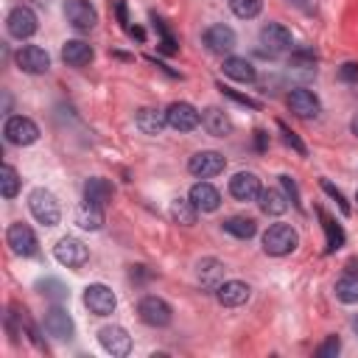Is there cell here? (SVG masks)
Segmentation results:
<instances>
[{
  "label": "cell",
  "mask_w": 358,
  "mask_h": 358,
  "mask_svg": "<svg viewBox=\"0 0 358 358\" xmlns=\"http://www.w3.org/2000/svg\"><path fill=\"white\" fill-rule=\"evenodd\" d=\"M296 246H299V235H296V229L288 227V224H271V227L263 232V252H266V255L282 257V255H291Z\"/></svg>",
  "instance_id": "1"
},
{
  "label": "cell",
  "mask_w": 358,
  "mask_h": 358,
  "mask_svg": "<svg viewBox=\"0 0 358 358\" xmlns=\"http://www.w3.org/2000/svg\"><path fill=\"white\" fill-rule=\"evenodd\" d=\"M28 210H31V215H34L39 224H45V227H56V224L62 221V207H59L56 196H53L50 190H45V187L31 190V196H28Z\"/></svg>",
  "instance_id": "2"
},
{
  "label": "cell",
  "mask_w": 358,
  "mask_h": 358,
  "mask_svg": "<svg viewBox=\"0 0 358 358\" xmlns=\"http://www.w3.org/2000/svg\"><path fill=\"white\" fill-rule=\"evenodd\" d=\"M3 134L11 145H31L39 140V126L31 120V117H22V115H14L6 120L3 126Z\"/></svg>",
  "instance_id": "3"
},
{
  "label": "cell",
  "mask_w": 358,
  "mask_h": 358,
  "mask_svg": "<svg viewBox=\"0 0 358 358\" xmlns=\"http://www.w3.org/2000/svg\"><path fill=\"white\" fill-rule=\"evenodd\" d=\"M137 316L148 327H165V324H171V316L173 313H171V305L165 299H159V296H143L140 305H137Z\"/></svg>",
  "instance_id": "4"
},
{
  "label": "cell",
  "mask_w": 358,
  "mask_h": 358,
  "mask_svg": "<svg viewBox=\"0 0 358 358\" xmlns=\"http://www.w3.org/2000/svg\"><path fill=\"white\" fill-rule=\"evenodd\" d=\"M64 20L76 28V31H92L98 22V11L90 0H64Z\"/></svg>",
  "instance_id": "5"
},
{
  "label": "cell",
  "mask_w": 358,
  "mask_h": 358,
  "mask_svg": "<svg viewBox=\"0 0 358 358\" xmlns=\"http://www.w3.org/2000/svg\"><path fill=\"white\" fill-rule=\"evenodd\" d=\"M36 28H39V20H36V14H34L28 6H17V8H11L8 17H6V31H8L14 39H28V36L36 34Z\"/></svg>",
  "instance_id": "6"
},
{
  "label": "cell",
  "mask_w": 358,
  "mask_h": 358,
  "mask_svg": "<svg viewBox=\"0 0 358 358\" xmlns=\"http://www.w3.org/2000/svg\"><path fill=\"white\" fill-rule=\"evenodd\" d=\"M84 305L90 308V313L95 316H109L117 308V296L112 294V288H106L103 282H92L84 288Z\"/></svg>",
  "instance_id": "7"
},
{
  "label": "cell",
  "mask_w": 358,
  "mask_h": 358,
  "mask_svg": "<svg viewBox=\"0 0 358 358\" xmlns=\"http://www.w3.org/2000/svg\"><path fill=\"white\" fill-rule=\"evenodd\" d=\"M6 241H8V246H11V252H14V255L34 257V255L39 252V243H36L34 229H31L28 224H22V221H17V224H11V227H8Z\"/></svg>",
  "instance_id": "8"
},
{
  "label": "cell",
  "mask_w": 358,
  "mask_h": 358,
  "mask_svg": "<svg viewBox=\"0 0 358 358\" xmlns=\"http://www.w3.org/2000/svg\"><path fill=\"white\" fill-rule=\"evenodd\" d=\"M53 255H56V260H59L62 266H67V268H78V266H84V263H87L90 249H87L78 238L64 235V238L53 246Z\"/></svg>",
  "instance_id": "9"
},
{
  "label": "cell",
  "mask_w": 358,
  "mask_h": 358,
  "mask_svg": "<svg viewBox=\"0 0 358 358\" xmlns=\"http://www.w3.org/2000/svg\"><path fill=\"white\" fill-rule=\"evenodd\" d=\"M165 120L171 129L176 131H193L199 123H201V115L196 112V106H190L187 101H173L168 109H165Z\"/></svg>",
  "instance_id": "10"
},
{
  "label": "cell",
  "mask_w": 358,
  "mask_h": 358,
  "mask_svg": "<svg viewBox=\"0 0 358 358\" xmlns=\"http://www.w3.org/2000/svg\"><path fill=\"white\" fill-rule=\"evenodd\" d=\"M14 59H17V67L25 70V73H31V76H39V73H48V70H50V56H48V50L39 48V45H25V48H20Z\"/></svg>",
  "instance_id": "11"
},
{
  "label": "cell",
  "mask_w": 358,
  "mask_h": 358,
  "mask_svg": "<svg viewBox=\"0 0 358 358\" xmlns=\"http://www.w3.org/2000/svg\"><path fill=\"white\" fill-rule=\"evenodd\" d=\"M42 327H45V333H48V336H53V338H59V341L73 338V330H76V324H73L70 313H67L64 308H59V305H53L50 310H45Z\"/></svg>",
  "instance_id": "12"
},
{
  "label": "cell",
  "mask_w": 358,
  "mask_h": 358,
  "mask_svg": "<svg viewBox=\"0 0 358 358\" xmlns=\"http://www.w3.org/2000/svg\"><path fill=\"white\" fill-rule=\"evenodd\" d=\"M291 31L285 28V25H280V22H266L263 28H260V45H263V50L266 53H285L288 48H291Z\"/></svg>",
  "instance_id": "13"
},
{
  "label": "cell",
  "mask_w": 358,
  "mask_h": 358,
  "mask_svg": "<svg viewBox=\"0 0 358 358\" xmlns=\"http://www.w3.org/2000/svg\"><path fill=\"white\" fill-rule=\"evenodd\" d=\"M224 157L218 154V151H196L193 157H190V162H187V171L193 173V176H199V179H210V176H215V173H221L224 171Z\"/></svg>",
  "instance_id": "14"
},
{
  "label": "cell",
  "mask_w": 358,
  "mask_h": 358,
  "mask_svg": "<svg viewBox=\"0 0 358 358\" xmlns=\"http://www.w3.org/2000/svg\"><path fill=\"white\" fill-rule=\"evenodd\" d=\"M98 341L109 355H129L131 350V336L120 324H106L98 330Z\"/></svg>",
  "instance_id": "15"
},
{
  "label": "cell",
  "mask_w": 358,
  "mask_h": 358,
  "mask_svg": "<svg viewBox=\"0 0 358 358\" xmlns=\"http://www.w3.org/2000/svg\"><path fill=\"white\" fill-rule=\"evenodd\" d=\"M229 193H232L238 201H255V199H260L263 187H260V179H257L252 171H238V173L229 179Z\"/></svg>",
  "instance_id": "16"
},
{
  "label": "cell",
  "mask_w": 358,
  "mask_h": 358,
  "mask_svg": "<svg viewBox=\"0 0 358 358\" xmlns=\"http://www.w3.org/2000/svg\"><path fill=\"white\" fill-rule=\"evenodd\" d=\"M235 42H238L235 31H232L229 25H224V22L210 25V28L204 31V45H207V50H213V53H218V56L229 53V50L235 48Z\"/></svg>",
  "instance_id": "17"
},
{
  "label": "cell",
  "mask_w": 358,
  "mask_h": 358,
  "mask_svg": "<svg viewBox=\"0 0 358 358\" xmlns=\"http://www.w3.org/2000/svg\"><path fill=\"white\" fill-rule=\"evenodd\" d=\"M288 109L296 115V117H316L319 115V98L310 92V90H305V87H296V90H291L288 92Z\"/></svg>",
  "instance_id": "18"
},
{
  "label": "cell",
  "mask_w": 358,
  "mask_h": 358,
  "mask_svg": "<svg viewBox=\"0 0 358 358\" xmlns=\"http://www.w3.org/2000/svg\"><path fill=\"white\" fill-rule=\"evenodd\" d=\"M252 296V288L241 280H224L218 288H215V299L224 305V308H238L243 305L246 299Z\"/></svg>",
  "instance_id": "19"
},
{
  "label": "cell",
  "mask_w": 358,
  "mask_h": 358,
  "mask_svg": "<svg viewBox=\"0 0 358 358\" xmlns=\"http://www.w3.org/2000/svg\"><path fill=\"white\" fill-rule=\"evenodd\" d=\"M201 126H204V131L213 134V137H227V134L232 131L229 115H227L224 109H218V106H207V109L201 112Z\"/></svg>",
  "instance_id": "20"
},
{
  "label": "cell",
  "mask_w": 358,
  "mask_h": 358,
  "mask_svg": "<svg viewBox=\"0 0 358 358\" xmlns=\"http://www.w3.org/2000/svg\"><path fill=\"white\" fill-rule=\"evenodd\" d=\"M92 45L84 42V39H67L64 48H62V59L70 64V67H84L92 62Z\"/></svg>",
  "instance_id": "21"
},
{
  "label": "cell",
  "mask_w": 358,
  "mask_h": 358,
  "mask_svg": "<svg viewBox=\"0 0 358 358\" xmlns=\"http://www.w3.org/2000/svg\"><path fill=\"white\" fill-rule=\"evenodd\" d=\"M84 201L103 210V207L112 201V185H109L106 179H101V176L87 179V182H84Z\"/></svg>",
  "instance_id": "22"
},
{
  "label": "cell",
  "mask_w": 358,
  "mask_h": 358,
  "mask_svg": "<svg viewBox=\"0 0 358 358\" xmlns=\"http://www.w3.org/2000/svg\"><path fill=\"white\" fill-rule=\"evenodd\" d=\"M196 277H199V282H201L204 288L215 291V288L224 282V263L215 260V257H204V260H199V266H196Z\"/></svg>",
  "instance_id": "23"
},
{
  "label": "cell",
  "mask_w": 358,
  "mask_h": 358,
  "mask_svg": "<svg viewBox=\"0 0 358 358\" xmlns=\"http://www.w3.org/2000/svg\"><path fill=\"white\" fill-rule=\"evenodd\" d=\"M199 210H204V213H213V210H218V204H221V196H218V190L210 185V182H196L193 187H190V196H187Z\"/></svg>",
  "instance_id": "24"
},
{
  "label": "cell",
  "mask_w": 358,
  "mask_h": 358,
  "mask_svg": "<svg viewBox=\"0 0 358 358\" xmlns=\"http://www.w3.org/2000/svg\"><path fill=\"white\" fill-rule=\"evenodd\" d=\"M224 76H229V78H235V81H243V84H252V81L257 78V70H255V64H252L249 59H243V56H227V59H224Z\"/></svg>",
  "instance_id": "25"
},
{
  "label": "cell",
  "mask_w": 358,
  "mask_h": 358,
  "mask_svg": "<svg viewBox=\"0 0 358 358\" xmlns=\"http://www.w3.org/2000/svg\"><path fill=\"white\" fill-rule=\"evenodd\" d=\"M134 123H137V129H140L143 134H159V131L168 126V120H165V112H159V109H151V106H143V109H137V115H134Z\"/></svg>",
  "instance_id": "26"
},
{
  "label": "cell",
  "mask_w": 358,
  "mask_h": 358,
  "mask_svg": "<svg viewBox=\"0 0 358 358\" xmlns=\"http://www.w3.org/2000/svg\"><path fill=\"white\" fill-rule=\"evenodd\" d=\"M316 215L322 218V227H324V252H336V249H341L344 246V229L322 210V207H316Z\"/></svg>",
  "instance_id": "27"
},
{
  "label": "cell",
  "mask_w": 358,
  "mask_h": 358,
  "mask_svg": "<svg viewBox=\"0 0 358 358\" xmlns=\"http://www.w3.org/2000/svg\"><path fill=\"white\" fill-rule=\"evenodd\" d=\"M288 73H294L296 78H310L316 76V59L310 50H296L288 62Z\"/></svg>",
  "instance_id": "28"
},
{
  "label": "cell",
  "mask_w": 358,
  "mask_h": 358,
  "mask_svg": "<svg viewBox=\"0 0 358 358\" xmlns=\"http://www.w3.org/2000/svg\"><path fill=\"white\" fill-rule=\"evenodd\" d=\"M221 227H224V232H229V235H235L241 241H246V238H252L257 232L255 218H246V215H232V218L221 221Z\"/></svg>",
  "instance_id": "29"
},
{
  "label": "cell",
  "mask_w": 358,
  "mask_h": 358,
  "mask_svg": "<svg viewBox=\"0 0 358 358\" xmlns=\"http://www.w3.org/2000/svg\"><path fill=\"white\" fill-rule=\"evenodd\" d=\"M196 213H199V207L190 199H173L171 201V218L176 224H182V227H193L196 224Z\"/></svg>",
  "instance_id": "30"
},
{
  "label": "cell",
  "mask_w": 358,
  "mask_h": 358,
  "mask_svg": "<svg viewBox=\"0 0 358 358\" xmlns=\"http://www.w3.org/2000/svg\"><path fill=\"white\" fill-rule=\"evenodd\" d=\"M76 224H78L81 229H92V232H95V229L103 227V210L84 201V204L76 210Z\"/></svg>",
  "instance_id": "31"
},
{
  "label": "cell",
  "mask_w": 358,
  "mask_h": 358,
  "mask_svg": "<svg viewBox=\"0 0 358 358\" xmlns=\"http://www.w3.org/2000/svg\"><path fill=\"white\" fill-rule=\"evenodd\" d=\"M260 210L266 215H282L288 210V201H285V196L280 190H263L260 193Z\"/></svg>",
  "instance_id": "32"
},
{
  "label": "cell",
  "mask_w": 358,
  "mask_h": 358,
  "mask_svg": "<svg viewBox=\"0 0 358 358\" xmlns=\"http://www.w3.org/2000/svg\"><path fill=\"white\" fill-rule=\"evenodd\" d=\"M36 288H39L42 296H48V299H53V302H64V299L70 296L67 285H64L62 280H56V277H45V280H39Z\"/></svg>",
  "instance_id": "33"
},
{
  "label": "cell",
  "mask_w": 358,
  "mask_h": 358,
  "mask_svg": "<svg viewBox=\"0 0 358 358\" xmlns=\"http://www.w3.org/2000/svg\"><path fill=\"white\" fill-rule=\"evenodd\" d=\"M336 296L344 305H355L358 302V274H347L336 282Z\"/></svg>",
  "instance_id": "34"
},
{
  "label": "cell",
  "mask_w": 358,
  "mask_h": 358,
  "mask_svg": "<svg viewBox=\"0 0 358 358\" xmlns=\"http://www.w3.org/2000/svg\"><path fill=\"white\" fill-rule=\"evenodd\" d=\"M0 190H3L6 199H14L17 190H20V173L11 165H3L0 168Z\"/></svg>",
  "instance_id": "35"
},
{
  "label": "cell",
  "mask_w": 358,
  "mask_h": 358,
  "mask_svg": "<svg viewBox=\"0 0 358 358\" xmlns=\"http://www.w3.org/2000/svg\"><path fill=\"white\" fill-rule=\"evenodd\" d=\"M229 8H232L235 17H241V20H252V17L260 14L263 0H229Z\"/></svg>",
  "instance_id": "36"
},
{
  "label": "cell",
  "mask_w": 358,
  "mask_h": 358,
  "mask_svg": "<svg viewBox=\"0 0 358 358\" xmlns=\"http://www.w3.org/2000/svg\"><path fill=\"white\" fill-rule=\"evenodd\" d=\"M322 190H324V193H327V196H330V199H333V201L338 204V210H341L344 215H350V201L344 199V193H341V190H338V187H336L333 182H327V179H322Z\"/></svg>",
  "instance_id": "37"
},
{
  "label": "cell",
  "mask_w": 358,
  "mask_h": 358,
  "mask_svg": "<svg viewBox=\"0 0 358 358\" xmlns=\"http://www.w3.org/2000/svg\"><path fill=\"white\" fill-rule=\"evenodd\" d=\"M154 28H157V34H159V48H162V53H176V42H173V36L168 34V28H165V22L159 20V17H154Z\"/></svg>",
  "instance_id": "38"
},
{
  "label": "cell",
  "mask_w": 358,
  "mask_h": 358,
  "mask_svg": "<svg viewBox=\"0 0 358 358\" xmlns=\"http://www.w3.org/2000/svg\"><path fill=\"white\" fill-rule=\"evenodd\" d=\"M218 90H221L227 98H232L235 103H241V106H249V109H260V101H255V98H249V95H243V92H235V90H229V87H224V84H218Z\"/></svg>",
  "instance_id": "39"
},
{
  "label": "cell",
  "mask_w": 358,
  "mask_h": 358,
  "mask_svg": "<svg viewBox=\"0 0 358 358\" xmlns=\"http://www.w3.org/2000/svg\"><path fill=\"white\" fill-rule=\"evenodd\" d=\"M280 131H282V140H285V145H291V148H294L296 154H302V157L308 154L305 143H302V140H299V137H296V134H294V131H291V129H288V126H285L282 120H280Z\"/></svg>",
  "instance_id": "40"
},
{
  "label": "cell",
  "mask_w": 358,
  "mask_h": 358,
  "mask_svg": "<svg viewBox=\"0 0 358 358\" xmlns=\"http://www.w3.org/2000/svg\"><path fill=\"white\" fill-rule=\"evenodd\" d=\"M338 350H341L338 336H327V338H324V344L316 350V355H319V358H336V355H338Z\"/></svg>",
  "instance_id": "41"
},
{
  "label": "cell",
  "mask_w": 358,
  "mask_h": 358,
  "mask_svg": "<svg viewBox=\"0 0 358 358\" xmlns=\"http://www.w3.org/2000/svg\"><path fill=\"white\" fill-rule=\"evenodd\" d=\"M338 78L347 81V84H355L358 81V62H344L338 67Z\"/></svg>",
  "instance_id": "42"
},
{
  "label": "cell",
  "mask_w": 358,
  "mask_h": 358,
  "mask_svg": "<svg viewBox=\"0 0 358 358\" xmlns=\"http://www.w3.org/2000/svg\"><path fill=\"white\" fill-rule=\"evenodd\" d=\"M280 182H282V187H285L288 199H291L296 207H302V201H299V190H296V182H294L291 176H280Z\"/></svg>",
  "instance_id": "43"
},
{
  "label": "cell",
  "mask_w": 358,
  "mask_h": 358,
  "mask_svg": "<svg viewBox=\"0 0 358 358\" xmlns=\"http://www.w3.org/2000/svg\"><path fill=\"white\" fill-rule=\"evenodd\" d=\"M115 11H117V22H120V25H123V28L129 31V17H126V3H123V0H117V3H115Z\"/></svg>",
  "instance_id": "44"
},
{
  "label": "cell",
  "mask_w": 358,
  "mask_h": 358,
  "mask_svg": "<svg viewBox=\"0 0 358 358\" xmlns=\"http://www.w3.org/2000/svg\"><path fill=\"white\" fill-rule=\"evenodd\" d=\"M255 145L257 151H266V131H255Z\"/></svg>",
  "instance_id": "45"
},
{
  "label": "cell",
  "mask_w": 358,
  "mask_h": 358,
  "mask_svg": "<svg viewBox=\"0 0 358 358\" xmlns=\"http://www.w3.org/2000/svg\"><path fill=\"white\" fill-rule=\"evenodd\" d=\"M129 34L137 36V39H145V31H143V28H131V25H129Z\"/></svg>",
  "instance_id": "46"
},
{
  "label": "cell",
  "mask_w": 358,
  "mask_h": 358,
  "mask_svg": "<svg viewBox=\"0 0 358 358\" xmlns=\"http://www.w3.org/2000/svg\"><path fill=\"white\" fill-rule=\"evenodd\" d=\"M350 129H352V134H355V137H358V115H355V117H352V123H350Z\"/></svg>",
  "instance_id": "47"
},
{
  "label": "cell",
  "mask_w": 358,
  "mask_h": 358,
  "mask_svg": "<svg viewBox=\"0 0 358 358\" xmlns=\"http://www.w3.org/2000/svg\"><path fill=\"white\" fill-rule=\"evenodd\" d=\"M352 327H355V333H358V319H355V322H352Z\"/></svg>",
  "instance_id": "48"
},
{
  "label": "cell",
  "mask_w": 358,
  "mask_h": 358,
  "mask_svg": "<svg viewBox=\"0 0 358 358\" xmlns=\"http://www.w3.org/2000/svg\"><path fill=\"white\" fill-rule=\"evenodd\" d=\"M296 3H302V0H296Z\"/></svg>",
  "instance_id": "49"
}]
</instances>
